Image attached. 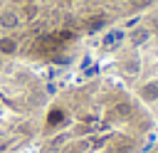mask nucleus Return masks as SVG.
I'll return each instance as SVG.
<instances>
[{"mask_svg": "<svg viewBox=\"0 0 158 153\" xmlns=\"http://www.w3.org/2000/svg\"><path fill=\"white\" fill-rule=\"evenodd\" d=\"M141 96H143L146 101H156V99H158V84H153V81H151V84H143V86H141Z\"/></svg>", "mask_w": 158, "mask_h": 153, "instance_id": "nucleus-1", "label": "nucleus"}, {"mask_svg": "<svg viewBox=\"0 0 158 153\" xmlns=\"http://www.w3.org/2000/svg\"><path fill=\"white\" fill-rule=\"evenodd\" d=\"M104 25H106V17H104V15H96V17H89V20H86V30H89V32H96V30H101Z\"/></svg>", "mask_w": 158, "mask_h": 153, "instance_id": "nucleus-2", "label": "nucleus"}, {"mask_svg": "<svg viewBox=\"0 0 158 153\" xmlns=\"http://www.w3.org/2000/svg\"><path fill=\"white\" fill-rule=\"evenodd\" d=\"M0 25L7 27V30L17 27V15H15V12H2V15H0Z\"/></svg>", "mask_w": 158, "mask_h": 153, "instance_id": "nucleus-3", "label": "nucleus"}, {"mask_svg": "<svg viewBox=\"0 0 158 153\" xmlns=\"http://www.w3.org/2000/svg\"><path fill=\"white\" fill-rule=\"evenodd\" d=\"M15 49H17V42L15 39H10V37H2L0 39V52L2 54H12Z\"/></svg>", "mask_w": 158, "mask_h": 153, "instance_id": "nucleus-4", "label": "nucleus"}, {"mask_svg": "<svg viewBox=\"0 0 158 153\" xmlns=\"http://www.w3.org/2000/svg\"><path fill=\"white\" fill-rule=\"evenodd\" d=\"M146 39H148V30H136V32L131 35V42H133V44H143Z\"/></svg>", "mask_w": 158, "mask_h": 153, "instance_id": "nucleus-5", "label": "nucleus"}, {"mask_svg": "<svg viewBox=\"0 0 158 153\" xmlns=\"http://www.w3.org/2000/svg\"><path fill=\"white\" fill-rule=\"evenodd\" d=\"M128 114H131V106H128V104H118V106L114 109V114H111V116H116V118H123V116H128Z\"/></svg>", "mask_w": 158, "mask_h": 153, "instance_id": "nucleus-6", "label": "nucleus"}, {"mask_svg": "<svg viewBox=\"0 0 158 153\" xmlns=\"http://www.w3.org/2000/svg\"><path fill=\"white\" fill-rule=\"evenodd\" d=\"M62 118H64V114H62V111H57V109H54V111H52V114H49V116H47V126H57V123H59V121H62Z\"/></svg>", "mask_w": 158, "mask_h": 153, "instance_id": "nucleus-7", "label": "nucleus"}, {"mask_svg": "<svg viewBox=\"0 0 158 153\" xmlns=\"http://www.w3.org/2000/svg\"><path fill=\"white\" fill-rule=\"evenodd\" d=\"M35 15H37V5H32V2H30V5H25V17H27V20H32Z\"/></svg>", "mask_w": 158, "mask_h": 153, "instance_id": "nucleus-8", "label": "nucleus"}, {"mask_svg": "<svg viewBox=\"0 0 158 153\" xmlns=\"http://www.w3.org/2000/svg\"><path fill=\"white\" fill-rule=\"evenodd\" d=\"M151 5V0H131V7L133 10H143V7H148Z\"/></svg>", "mask_w": 158, "mask_h": 153, "instance_id": "nucleus-9", "label": "nucleus"}, {"mask_svg": "<svg viewBox=\"0 0 158 153\" xmlns=\"http://www.w3.org/2000/svg\"><path fill=\"white\" fill-rule=\"evenodd\" d=\"M153 30L158 32V17H153Z\"/></svg>", "mask_w": 158, "mask_h": 153, "instance_id": "nucleus-10", "label": "nucleus"}]
</instances>
